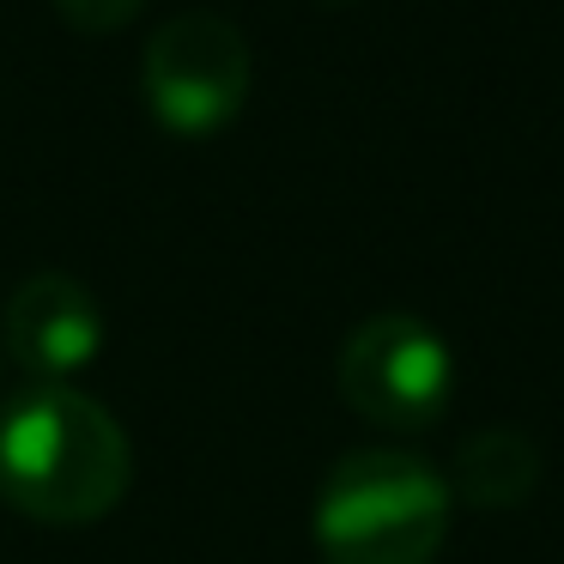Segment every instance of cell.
Segmentation results:
<instances>
[{
    "label": "cell",
    "instance_id": "obj_6",
    "mask_svg": "<svg viewBox=\"0 0 564 564\" xmlns=\"http://www.w3.org/2000/svg\"><path fill=\"white\" fill-rule=\"evenodd\" d=\"M540 486V449L510 425H486L455 449V491L474 510H516Z\"/></svg>",
    "mask_w": 564,
    "mask_h": 564
},
{
    "label": "cell",
    "instance_id": "obj_5",
    "mask_svg": "<svg viewBox=\"0 0 564 564\" xmlns=\"http://www.w3.org/2000/svg\"><path fill=\"white\" fill-rule=\"evenodd\" d=\"M0 340L31 382H67L104 352V304L74 273H31L7 297Z\"/></svg>",
    "mask_w": 564,
    "mask_h": 564
},
{
    "label": "cell",
    "instance_id": "obj_2",
    "mask_svg": "<svg viewBox=\"0 0 564 564\" xmlns=\"http://www.w3.org/2000/svg\"><path fill=\"white\" fill-rule=\"evenodd\" d=\"M443 534H449V486L419 455L358 449L322 479V564H431Z\"/></svg>",
    "mask_w": 564,
    "mask_h": 564
},
{
    "label": "cell",
    "instance_id": "obj_7",
    "mask_svg": "<svg viewBox=\"0 0 564 564\" xmlns=\"http://www.w3.org/2000/svg\"><path fill=\"white\" fill-rule=\"evenodd\" d=\"M147 0H55V13L67 19L74 31H86V37H104V31H122L128 19L140 13Z\"/></svg>",
    "mask_w": 564,
    "mask_h": 564
},
{
    "label": "cell",
    "instance_id": "obj_8",
    "mask_svg": "<svg viewBox=\"0 0 564 564\" xmlns=\"http://www.w3.org/2000/svg\"><path fill=\"white\" fill-rule=\"evenodd\" d=\"M322 7H358V0H322Z\"/></svg>",
    "mask_w": 564,
    "mask_h": 564
},
{
    "label": "cell",
    "instance_id": "obj_1",
    "mask_svg": "<svg viewBox=\"0 0 564 564\" xmlns=\"http://www.w3.org/2000/svg\"><path fill=\"white\" fill-rule=\"evenodd\" d=\"M134 449L116 413L67 382H25L0 401V498L31 522H104L128 498Z\"/></svg>",
    "mask_w": 564,
    "mask_h": 564
},
{
    "label": "cell",
    "instance_id": "obj_3",
    "mask_svg": "<svg viewBox=\"0 0 564 564\" xmlns=\"http://www.w3.org/2000/svg\"><path fill=\"white\" fill-rule=\"evenodd\" d=\"M256 55L243 31L219 13H183L164 31H152L140 55V98L152 122L176 140H213L237 122L249 104Z\"/></svg>",
    "mask_w": 564,
    "mask_h": 564
},
{
    "label": "cell",
    "instance_id": "obj_4",
    "mask_svg": "<svg viewBox=\"0 0 564 564\" xmlns=\"http://www.w3.org/2000/svg\"><path fill=\"white\" fill-rule=\"evenodd\" d=\"M340 401L358 419L389 431H425L449 413L455 358L437 328H425L406 310L365 316L340 346Z\"/></svg>",
    "mask_w": 564,
    "mask_h": 564
}]
</instances>
